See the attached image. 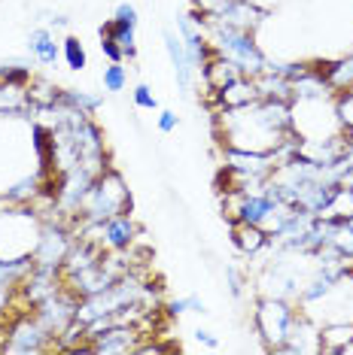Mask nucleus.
Segmentation results:
<instances>
[{
    "label": "nucleus",
    "mask_w": 353,
    "mask_h": 355,
    "mask_svg": "<svg viewBox=\"0 0 353 355\" xmlns=\"http://www.w3.org/2000/svg\"><path fill=\"white\" fill-rule=\"evenodd\" d=\"M216 137L226 149H244L271 155L286 137L293 134L290 101L259 98L244 107H231L213 112Z\"/></svg>",
    "instance_id": "1"
},
{
    "label": "nucleus",
    "mask_w": 353,
    "mask_h": 355,
    "mask_svg": "<svg viewBox=\"0 0 353 355\" xmlns=\"http://www.w3.org/2000/svg\"><path fill=\"white\" fill-rule=\"evenodd\" d=\"M204 31H207L213 52L229 58L231 64H238V70L244 76H259L268 67V52L256 43V31H244V28L226 25V21H216V19H207Z\"/></svg>",
    "instance_id": "2"
},
{
    "label": "nucleus",
    "mask_w": 353,
    "mask_h": 355,
    "mask_svg": "<svg viewBox=\"0 0 353 355\" xmlns=\"http://www.w3.org/2000/svg\"><path fill=\"white\" fill-rule=\"evenodd\" d=\"M116 213H131V191L122 180V173L116 167H107L104 173H98L88 185L83 204H79V213L74 225L79 222H104ZM70 225V228H74Z\"/></svg>",
    "instance_id": "3"
},
{
    "label": "nucleus",
    "mask_w": 353,
    "mask_h": 355,
    "mask_svg": "<svg viewBox=\"0 0 353 355\" xmlns=\"http://www.w3.org/2000/svg\"><path fill=\"white\" fill-rule=\"evenodd\" d=\"M299 316V304L286 301V297H268L262 295L253 310V331L262 337V349L277 352L290 337V328Z\"/></svg>",
    "instance_id": "4"
},
{
    "label": "nucleus",
    "mask_w": 353,
    "mask_h": 355,
    "mask_svg": "<svg viewBox=\"0 0 353 355\" xmlns=\"http://www.w3.org/2000/svg\"><path fill=\"white\" fill-rule=\"evenodd\" d=\"M165 52H167V58H171V67H174V79H176V88H180L183 94H189L192 92V85H195V79L198 73L192 70V64H189V55H186V46H183V40L176 31L171 28H165Z\"/></svg>",
    "instance_id": "5"
},
{
    "label": "nucleus",
    "mask_w": 353,
    "mask_h": 355,
    "mask_svg": "<svg viewBox=\"0 0 353 355\" xmlns=\"http://www.w3.org/2000/svg\"><path fill=\"white\" fill-rule=\"evenodd\" d=\"M28 52L31 58H34V64H40V67H55V64L61 61V37L55 34V31L49 25H37L31 28L28 34Z\"/></svg>",
    "instance_id": "6"
},
{
    "label": "nucleus",
    "mask_w": 353,
    "mask_h": 355,
    "mask_svg": "<svg viewBox=\"0 0 353 355\" xmlns=\"http://www.w3.org/2000/svg\"><path fill=\"white\" fill-rule=\"evenodd\" d=\"M229 234H231V246H235L244 258H256L259 252H265V249L271 246V237L265 234L262 225L229 222Z\"/></svg>",
    "instance_id": "7"
},
{
    "label": "nucleus",
    "mask_w": 353,
    "mask_h": 355,
    "mask_svg": "<svg viewBox=\"0 0 353 355\" xmlns=\"http://www.w3.org/2000/svg\"><path fill=\"white\" fill-rule=\"evenodd\" d=\"M34 103H31L28 85L22 83H0V116H31Z\"/></svg>",
    "instance_id": "8"
},
{
    "label": "nucleus",
    "mask_w": 353,
    "mask_h": 355,
    "mask_svg": "<svg viewBox=\"0 0 353 355\" xmlns=\"http://www.w3.org/2000/svg\"><path fill=\"white\" fill-rule=\"evenodd\" d=\"M55 103H64V107H74L79 112H88V116H95V112L104 107V94L85 92V88H61L58 101H55Z\"/></svg>",
    "instance_id": "9"
},
{
    "label": "nucleus",
    "mask_w": 353,
    "mask_h": 355,
    "mask_svg": "<svg viewBox=\"0 0 353 355\" xmlns=\"http://www.w3.org/2000/svg\"><path fill=\"white\" fill-rule=\"evenodd\" d=\"M98 34H107V37H113L116 43L122 46V52H125V61H134V58H138V28H131V25H122V21L110 19V21H104V25L98 28Z\"/></svg>",
    "instance_id": "10"
},
{
    "label": "nucleus",
    "mask_w": 353,
    "mask_h": 355,
    "mask_svg": "<svg viewBox=\"0 0 353 355\" xmlns=\"http://www.w3.org/2000/svg\"><path fill=\"white\" fill-rule=\"evenodd\" d=\"M61 61L67 64V70H74V73H83V70L88 67L85 43H83V40H79L76 34L61 37Z\"/></svg>",
    "instance_id": "11"
},
{
    "label": "nucleus",
    "mask_w": 353,
    "mask_h": 355,
    "mask_svg": "<svg viewBox=\"0 0 353 355\" xmlns=\"http://www.w3.org/2000/svg\"><path fill=\"white\" fill-rule=\"evenodd\" d=\"M101 88L107 94H122L128 88V67L122 61H107V67L101 70Z\"/></svg>",
    "instance_id": "12"
},
{
    "label": "nucleus",
    "mask_w": 353,
    "mask_h": 355,
    "mask_svg": "<svg viewBox=\"0 0 353 355\" xmlns=\"http://www.w3.org/2000/svg\"><path fill=\"white\" fill-rule=\"evenodd\" d=\"M335 116H338L344 131H353V85L335 92Z\"/></svg>",
    "instance_id": "13"
},
{
    "label": "nucleus",
    "mask_w": 353,
    "mask_h": 355,
    "mask_svg": "<svg viewBox=\"0 0 353 355\" xmlns=\"http://www.w3.org/2000/svg\"><path fill=\"white\" fill-rule=\"evenodd\" d=\"M167 313H171V316H186V313H207V304H204L198 295L174 297V301H167Z\"/></svg>",
    "instance_id": "14"
},
{
    "label": "nucleus",
    "mask_w": 353,
    "mask_h": 355,
    "mask_svg": "<svg viewBox=\"0 0 353 355\" xmlns=\"http://www.w3.org/2000/svg\"><path fill=\"white\" fill-rule=\"evenodd\" d=\"M131 101H134V107H138V110H147V112L158 110V98L152 94V88L147 83H138L131 88Z\"/></svg>",
    "instance_id": "15"
},
{
    "label": "nucleus",
    "mask_w": 353,
    "mask_h": 355,
    "mask_svg": "<svg viewBox=\"0 0 353 355\" xmlns=\"http://www.w3.org/2000/svg\"><path fill=\"white\" fill-rule=\"evenodd\" d=\"M113 19H116V21H122V25H131V28H138V25H140V15H138V6H134V3H128V0H122V3H119V6H116Z\"/></svg>",
    "instance_id": "16"
},
{
    "label": "nucleus",
    "mask_w": 353,
    "mask_h": 355,
    "mask_svg": "<svg viewBox=\"0 0 353 355\" xmlns=\"http://www.w3.org/2000/svg\"><path fill=\"white\" fill-rule=\"evenodd\" d=\"M101 37V55H104V58H107V61H122L125 64V52H122V46H119L116 43V40L113 37H107V34H98Z\"/></svg>",
    "instance_id": "17"
},
{
    "label": "nucleus",
    "mask_w": 353,
    "mask_h": 355,
    "mask_svg": "<svg viewBox=\"0 0 353 355\" xmlns=\"http://www.w3.org/2000/svg\"><path fill=\"white\" fill-rule=\"evenodd\" d=\"M226 282H229V292H231V297H240V295H244V286H247L250 279H247L244 273H240V270L235 268V264H229V268H226Z\"/></svg>",
    "instance_id": "18"
},
{
    "label": "nucleus",
    "mask_w": 353,
    "mask_h": 355,
    "mask_svg": "<svg viewBox=\"0 0 353 355\" xmlns=\"http://www.w3.org/2000/svg\"><path fill=\"white\" fill-rule=\"evenodd\" d=\"M156 128L162 134H174L176 128H180V116H176L174 110H158V116H156Z\"/></svg>",
    "instance_id": "19"
},
{
    "label": "nucleus",
    "mask_w": 353,
    "mask_h": 355,
    "mask_svg": "<svg viewBox=\"0 0 353 355\" xmlns=\"http://www.w3.org/2000/svg\"><path fill=\"white\" fill-rule=\"evenodd\" d=\"M195 337H198V343H204V346H207V349H216V346H220V340L213 337V331L198 328V331H195Z\"/></svg>",
    "instance_id": "20"
},
{
    "label": "nucleus",
    "mask_w": 353,
    "mask_h": 355,
    "mask_svg": "<svg viewBox=\"0 0 353 355\" xmlns=\"http://www.w3.org/2000/svg\"><path fill=\"white\" fill-rule=\"evenodd\" d=\"M350 191H353V185H350Z\"/></svg>",
    "instance_id": "21"
}]
</instances>
